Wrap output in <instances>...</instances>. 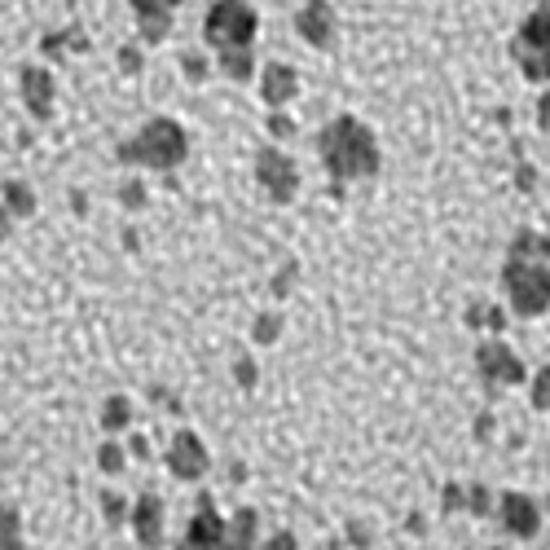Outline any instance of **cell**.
<instances>
[{"label": "cell", "mask_w": 550, "mask_h": 550, "mask_svg": "<svg viewBox=\"0 0 550 550\" xmlns=\"http://www.w3.org/2000/svg\"><path fill=\"white\" fill-rule=\"evenodd\" d=\"M502 286L511 295V308L520 317H537L550 308V264L546 260H528V256H515L506 260V273H502Z\"/></svg>", "instance_id": "1"}, {"label": "cell", "mask_w": 550, "mask_h": 550, "mask_svg": "<svg viewBox=\"0 0 550 550\" xmlns=\"http://www.w3.org/2000/svg\"><path fill=\"white\" fill-rule=\"evenodd\" d=\"M511 53H515L520 71L533 84L550 80V0H546V5H537V14L520 27V36L511 40Z\"/></svg>", "instance_id": "2"}, {"label": "cell", "mask_w": 550, "mask_h": 550, "mask_svg": "<svg viewBox=\"0 0 550 550\" xmlns=\"http://www.w3.org/2000/svg\"><path fill=\"white\" fill-rule=\"evenodd\" d=\"M480 370L489 374V383H520L524 379L520 357H515L506 344H498V339H489V344L480 348Z\"/></svg>", "instance_id": "3"}, {"label": "cell", "mask_w": 550, "mask_h": 550, "mask_svg": "<svg viewBox=\"0 0 550 550\" xmlns=\"http://www.w3.org/2000/svg\"><path fill=\"white\" fill-rule=\"evenodd\" d=\"M502 524L511 528L515 537H533L537 528H542V515H537V506L524 498V493H506L502 498Z\"/></svg>", "instance_id": "4"}, {"label": "cell", "mask_w": 550, "mask_h": 550, "mask_svg": "<svg viewBox=\"0 0 550 550\" xmlns=\"http://www.w3.org/2000/svg\"><path fill=\"white\" fill-rule=\"evenodd\" d=\"M212 36L220 40H247L251 36V14L238 5V0H225V5H216V14H212Z\"/></svg>", "instance_id": "5"}, {"label": "cell", "mask_w": 550, "mask_h": 550, "mask_svg": "<svg viewBox=\"0 0 550 550\" xmlns=\"http://www.w3.org/2000/svg\"><path fill=\"white\" fill-rule=\"evenodd\" d=\"M304 31H308V36H313L317 44H326V36H330L326 5H308V14H304Z\"/></svg>", "instance_id": "6"}, {"label": "cell", "mask_w": 550, "mask_h": 550, "mask_svg": "<svg viewBox=\"0 0 550 550\" xmlns=\"http://www.w3.org/2000/svg\"><path fill=\"white\" fill-rule=\"evenodd\" d=\"M533 405L537 410H550V366L537 374V383H533Z\"/></svg>", "instance_id": "7"}, {"label": "cell", "mask_w": 550, "mask_h": 550, "mask_svg": "<svg viewBox=\"0 0 550 550\" xmlns=\"http://www.w3.org/2000/svg\"><path fill=\"white\" fill-rule=\"evenodd\" d=\"M269 80H273V84H269V97H286V88H291V75H286V71H273Z\"/></svg>", "instance_id": "8"}, {"label": "cell", "mask_w": 550, "mask_h": 550, "mask_svg": "<svg viewBox=\"0 0 550 550\" xmlns=\"http://www.w3.org/2000/svg\"><path fill=\"white\" fill-rule=\"evenodd\" d=\"M537 124H542V128L550 132V93L542 97V102H537Z\"/></svg>", "instance_id": "9"}]
</instances>
